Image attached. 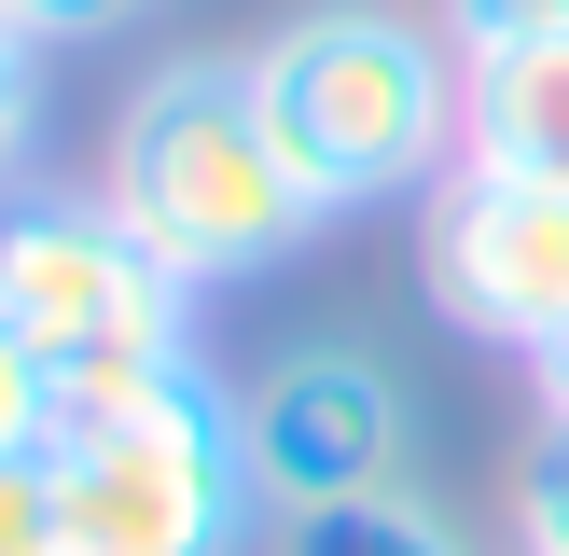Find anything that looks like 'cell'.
Masks as SVG:
<instances>
[{"instance_id":"obj_9","label":"cell","mask_w":569,"mask_h":556,"mask_svg":"<svg viewBox=\"0 0 569 556\" xmlns=\"http://www.w3.org/2000/svg\"><path fill=\"white\" fill-rule=\"evenodd\" d=\"M515 556H569V417H542V445L515 473Z\"/></svg>"},{"instance_id":"obj_12","label":"cell","mask_w":569,"mask_h":556,"mask_svg":"<svg viewBox=\"0 0 569 556\" xmlns=\"http://www.w3.org/2000/svg\"><path fill=\"white\" fill-rule=\"evenodd\" d=\"M431 28L459 56H500V42H542V28H569V0H431Z\"/></svg>"},{"instance_id":"obj_4","label":"cell","mask_w":569,"mask_h":556,"mask_svg":"<svg viewBox=\"0 0 569 556\" xmlns=\"http://www.w3.org/2000/svg\"><path fill=\"white\" fill-rule=\"evenodd\" d=\"M70 556H250V528L278 515L264 459H250V389H222L209 361L167 376L153 404L56 417L42 431Z\"/></svg>"},{"instance_id":"obj_6","label":"cell","mask_w":569,"mask_h":556,"mask_svg":"<svg viewBox=\"0 0 569 556\" xmlns=\"http://www.w3.org/2000/svg\"><path fill=\"white\" fill-rule=\"evenodd\" d=\"M250 459H264L278 515H320V500H376L417 473V389L376 348H278L250 376Z\"/></svg>"},{"instance_id":"obj_11","label":"cell","mask_w":569,"mask_h":556,"mask_svg":"<svg viewBox=\"0 0 569 556\" xmlns=\"http://www.w3.org/2000/svg\"><path fill=\"white\" fill-rule=\"evenodd\" d=\"M42 431H56V376H42V348L0 320V459H42Z\"/></svg>"},{"instance_id":"obj_5","label":"cell","mask_w":569,"mask_h":556,"mask_svg":"<svg viewBox=\"0 0 569 556\" xmlns=\"http://www.w3.org/2000/svg\"><path fill=\"white\" fill-rule=\"evenodd\" d=\"M431 306L472 348H556L569 334V181L528 167H445L431 181V237H417Z\"/></svg>"},{"instance_id":"obj_14","label":"cell","mask_w":569,"mask_h":556,"mask_svg":"<svg viewBox=\"0 0 569 556\" xmlns=\"http://www.w3.org/2000/svg\"><path fill=\"white\" fill-rule=\"evenodd\" d=\"M153 14V0H0V28H28V42H111V28H139Z\"/></svg>"},{"instance_id":"obj_10","label":"cell","mask_w":569,"mask_h":556,"mask_svg":"<svg viewBox=\"0 0 569 556\" xmlns=\"http://www.w3.org/2000/svg\"><path fill=\"white\" fill-rule=\"evenodd\" d=\"M28 153H42V42L0 28V195L28 181Z\"/></svg>"},{"instance_id":"obj_3","label":"cell","mask_w":569,"mask_h":556,"mask_svg":"<svg viewBox=\"0 0 569 556\" xmlns=\"http://www.w3.org/2000/svg\"><path fill=\"white\" fill-rule=\"evenodd\" d=\"M0 320L42 348L56 417H111V404H153L167 376H194V278L167 250H139V222L98 181L0 195Z\"/></svg>"},{"instance_id":"obj_13","label":"cell","mask_w":569,"mask_h":556,"mask_svg":"<svg viewBox=\"0 0 569 556\" xmlns=\"http://www.w3.org/2000/svg\"><path fill=\"white\" fill-rule=\"evenodd\" d=\"M0 556H70V515H56L42 459H0Z\"/></svg>"},{"instance_id":"obj_8","label":"cell","mask_w":569,"mask_h":556,"mask_svg":"<svg viewBox=\"0 0 569 556\" xmlns=\"http://www.w3.org/2000/svg\"><path fill=\"white\" fill-rule=\"evenodd\" d=\"M278 556H472V543H459L417 487H376V500H320V515H292Z\"/></svg>"},{"instance_id":"obj_2","label":"cell","mask_w":569,"mask_h":556,"mask_svg":"<svg viewBox=\"0 0 569 556\" xmlns=\"http://www.w3.org/2000/svg\"><path fill=\"white\" fill-rule=\"evenodd\" d=\"M98 195L139 222V250L194 278V292H237V278L292 265L320 237V195L292 181L264 98H250V56H167V70L126 83L111 111V153H98Z\"/></svg>"},{"instance_id":"obj_7","label":"cell","mask_w":569,"mask_h":556,"mask_svg":"<svg viewBox=\"0 0 569 556\" xmlns=\"http://www.w3.org/2000/svg\"><path fill=\"white\" fill-rule=\"evenodd\" d=\"M459 167H528V181H569V28L472 56V139H459Z\"/></svg>"},{"instance_id":"obj_15","label":"cell","mask_w":569,"mask_h":556,"mask_svg":"<svg viewBox=\"0 0 569 556\" xmlns=\"http://www.w3.org/2000/svg\"><path fill=\"white\" fill-rule=\"evenodd\" d=\"M528 389H542V417H569V334H556V348H528Z\"/></svg>"},{"instance_id":"obj_1","label":"cell","mask_w":569,"mask_h":556,"mask_svg":"<svg viewBox=\"0 0 569 556\" xmlns=\"http://www.w3.org/2000/svg\"><path fill=\"white\" fill-rule=\"evenodd\" d=\"M250 98H264L292 181L320 195V222L389 209V195H431L472 139V56L431 14H389V0H320V14L264 28L250 42Z\"/></svg>"}]
</instances>
